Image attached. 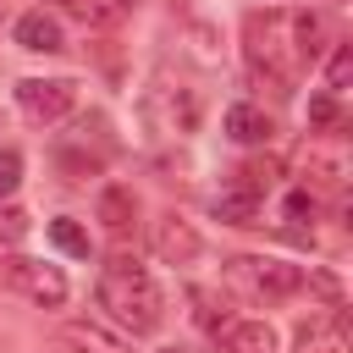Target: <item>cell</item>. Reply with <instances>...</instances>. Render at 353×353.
Segmentation results:
<instances>
[{
    "label": "cell",
    "instance_id": "cell-1",
    "mask_svg": "<svg viewBox=\"0 0 353 353\" xmlns=\"http://www.w3.org/2000/svg\"><path fill=\"white\" fill-rule=\"evenodd\" d=\"M325 50V22L314 11H254L243 22V55L254 66V77H265L276 94H292L303 83V72L320 61Z\"/></svg>",
    "mask_w": 353,
    "mask_h": 353
},
{
    "label": "cell",
    "instance_id": "cell-2",
    "mask_svg": "<svg viewBox=\"0 0 353 353\" xmlns=\"http://www.w3.org/2000/svg\"><path fill=\"white\" fill-rule=\"evenodd\" d=\"M99 309L110 314V325H121L127 336H149L160 331L165 320V298H160V281L149 276V265L116 254L105 270H99Z\"/></svg>",
    "mask_w": 353,
    "mask_h": 353
},
{
    "label": "cell",
    "instance_id": "cell-3",
    "mask_svg": "<svg viewBox=\"0 0 353 353\" xmlns=\"http://www.w3.org/2000/svg\"><path fill=\"white\" fill-rule=\"evenodd\" d=\"M221 276H226V287L232 292H243L248 303H287V298H298L303 287H309V276H303V265H292V259H276V254H232L226 265H221Z\"/></svg>",
    "mask_w": 353,
    "mask_h": 353
},
{
    "label": "cell",
    "instance_id": "cell-4",
    "mask_svg": "<svg viewBox=\"0 0 353 353\" xmlns=\"http://www.w3.org/2000/svg\"><path fill=\"white\" fill-rule=\"evenodd\" d=\"M0 287L22 292V298L39 303V309H61V303H66V276H61V265H44V259H28V254H0Z\"/></svg>",
    "mask_w": 353,
    "mask_h": 353
},
{
    "label": "cell",
    "instance_id": "cell-5",
    "mask_svg": "<svg viewBox=\"0 0 353 353\" xmlns=\"http://www.w3.org/2000/svg\"><path fill=\"white\" fill-rule=\"evenodd\" d=\"M17 110L33 127H55L77 110V83L72 77H22L17 83Z\"/></svg>",
    "mask_w": 353,
    "mask_h": 353
},
{
    "label": "cell",
    "instance_id": "cell-6",
    "mask_svg": "<svg viewBox=\"0 0 353 353\" xmlns=\"http://www.w3.org/2000/svg\"><path fill=\"white\" fill-rule=\"evenodd\" d=\"M143 110H149V121L160 127V132H193L199 127V94L193 88H171V83H154L149 88V99H143Z\"/></svg>",
    "mask_w": 353,
    "mask_h": 353
},
{
    "label": "cell",
    "instance_id": "cell-7",
    "mask_svg": "<svg viewBox=\"0 0 353 353\" xmlns=\"http://www.w3.org/2000/svg\"><path fill=\"white\" fill-rule=\"evenodd\" d=\"M149 237H154V254H160L165 265H193V259L204 254V237H199V232H193V221H182L176 210H165V215L154 221V232H149Z\"/></svg>",
    "mask_w": 353,
    "mask_h": 353
},
{
    "label": "cell",
    "instance_id": "cell-8",
    "mask_svg": "<svg viewBox=\"0 0 353 353\" xmlns=\"http://www.w3.org/2000/svg\"><path fill=\"white\" fill-rule=\"evenodd\" d=\"M61 347H72V353H138L132 336L121 325H105V320H66Z\"/></svg>",
    "mask_w": 353,
    "mask_h": 353
},
{
    "label": "cell",
    "instance_id": "cell-9",
    "mask_svg": "<svg viewBox=\"0 0 353 353\" xmlns=\"http://www.w3.org/2000/svg\"><path fill=\"white\" fill-rule=\"evenodd\" d=\"M292 353H353V342H347V320H342L336 309H331V314H314L309 325H298Z\"/></svg>",
    "mask_w": 353,
    "mask_h": 353
},
{
    "label": "cell",
    "instance_id": "cell-10",
    "mask_svg": "<svg viewBox=\"0 0 353 353\" xmlns=\"http://www.w3.org/2000/svg\"><path fill=\"white\" fill-rule=\"evenodd\" d=\"M342 176H347L342 143H309V154H303V188H342Z\"/></svg>",
    "mask_w": 353,
    "mask_h": 353
},
{
    "label": "cell",
    "instance_id": "cell-11",
    "mask_svg": "<svg viewBox=\"0 0 353 353\" xmlns=\"http://www.w3.org/2000/svg\"><path fill=\"white\" fill-rule=\"evenodd\" d=\"M17 44H22V50H33V55H61V50H66V33H61V22H55V17L28 11V17H17Z\"/></svg>",
    "mask_w": 353,
    "mask_h": 353
},
{
    "label": "cell",
    "instance_id": "cell-12",
    "mask_svg": "<svg viewBox=\"0 0 353 353\" xmlns=\"http://www.w3.org/2000/svg\"><path fill=\"white\" fill-rule=\"evenodd\" d=\"M215 342H221V353H276V331L265 320H226V331Z\"/></svg>",
    "mask_w": 353,
    "mask_h": 353
},
{
    "label": "cell",
    "instance_id": "cell-13",
    "mask_svg": "<svg viewBox=\"0 0 353 353\" xmlns=\"http://www.w3.org/2000/svg\"><path fill=\"white\" fill-rule=\"evenodd\" d=\"M270 132H276V121L259 105H232L226 110V138L232 143H270Z\"/></svg>",
    "mask_w": 353,
    "mask_h": 353
},
{
    "label": "cell",
    "instance_id": "cell-14",
    "mask_svg": "<svg viewBox=\"0 0 353 353\" xmlns=\"http://www.w3.org/2000/svg\"><path fill=\"white\" fill-rule=\"evenodd\" d=\"M61 11L72 22H83V28H110V22H121L132 11V0H61Z\"/></svg>",
    "mask_w": 353,
    "mask_h": 353
},
{
    "label": "cell",
    "instance_id": "cell-15",
    "mask_svg": "<svg viewBox=\"0 0 353 353\" xmlns=\"http://www.w3.org/2000/svg\"><path fill=\"white\" fill-rule=\"evenodd\" d=\"M132 215H138V199H132L127 188H105V193H99V221H105L110 237H127V232H132Z\"/></svg>",
    "mask_w": 353,
    "mask_h": 353
},
{
    "label": "cell",
    "instance_id": "cell-16",
    "mask_svg": "<svg viewBox=\"0 0 353 353\" xmlns=\"http://www.w3.org/2000/svg\"><path fill=\"white\" fill-rule=\"evenodd\" d=\"M188 303H193V320H199L210 336H221V331H226V320H232V314H226V298H215V292L193 287V292H188Z\"/></svg>",
    "mask_w": 353,
    "mask_h": 353
},
{
    "label": "cell",
    "instance_id": "cell-17",
    "mask_svg": "<svg viewBox=\"0 0 353 353\" xmlns=\"http://www.w3.org/2000/svg\"><path fill=\"white\" fill-rule=\"evenodd\" d=\"M50 243L61 248V254H72V259H88V232L72 221V215H61V221H50Z\"/></svg>",
    "mask_w": 353,
    "mask_h": 353
},
{
    "label": "cell",
    "instance_id": "cell-18",
    "mask_svg": "<svg viewBox=\"0 0 353 353\" xmlns=\"http://www.w3.org/2000/svg\"><path fill=\"white\" fill-rule=\"evenodd\" d=\"M347 72H353V55H347V44H336L331 50V61H325V94H347Z\"/></svg>",
    "mask_w": 353,
    "mask_h": 353
},
{
    "label": "cell",
    "instance_id": "cell-19",
    "mask_svg": "<svg viewBox=\"0 0 353 353\" xmlns=\"http://www.w3.org/2000/svg\"><path fill=\"white\" fill-rule=\"evenodd\" d=\"M22 188V154L17 149H0V199H11Z\"/></svg>",
    "mask_w": 353,
    "mask_h": 353
},
{
    "label": "cell",
    "instance_id": "cell-20",
    "mask_svg": "<svg viewBox=\"0 0 353 353\" xmlns=\"http://www.w3.org/2000/svg\"><path fill=\"white\" fill-rule=\"evenodd\" d=\"M17 237H28V215L17 204H0V243H17Z\"/></svg>",
    "mask_w": 353,
    "mask_h": 353
},
{
    "label": "cell",
    "instance_id": "cell-21",
    "mask_svg": "<svg viewBox=\"0 0 353 353\" xmlns=\"http://www.w3.org/2000/svg\"><path fill=\"white\" fill-rule=\"evenodd\" d=\"M160 353H188V347H160Z\"/></svg>",
    "mask_w": 353,
    "mask_h": 353
},
{
    "label": "cell",
    "instance_id": "cell-22",
    "mask_svg": "<svg viewBox=\"0 0 353 353\" xmlns=\"http://www.w3.org/2000/svg\"><path fill=\"white\" fill-rule=\"evenodd\" d=\"M0 22H6V11H0Z\"/></svg>",
    "mask_w": 353,
    "mask_h": 353
}]
</instances>
